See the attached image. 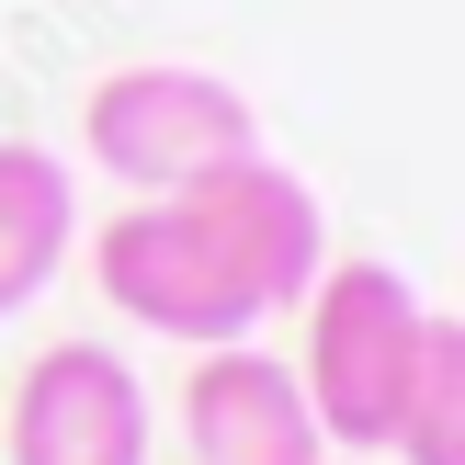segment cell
<instances>
[{
  "instance_id": "cell-1",
  "label": "cell",
  "mask_w": 465,
  "mask_h": 465,
  "mask_svg": "<svg viewBox=\"0 0 465 465\" xmlns=\"http://www.w3.org/2000/svg\"><path fill=\"white\" fill-rule=\"evenodd\" d=\"M307 307V352H295V386H307V420L330 454H386L398 431V398L420 375L431 341V295L409 284L398 262H318V284L295 295Z\"/></svg>"
},
{
  "instance_id": "cell-4",
  "label": "cell",
  "mask_w": 465,
  "mask_h": 465,
  "mask_svg": "<svg viewBox=\"0 0 465 465\" xmlns=\"http://www.w3.org/2000/svg\"><path fill=\"white\" fill-rule=\"evenodd\" d=\"M171 204L193 216V239L227 262V284H239L262 318H284L295 295L318 284V262H330V216H318V182H307V171H284L272 148H250V159H227V171L182 182Z\"/></svg>"
},
{
  "instance_id": "cell-9",
  "label": "cell",
  "mask_w": 465,
  "mask_h": 465,
  "mask_svg": "<svg viewBox=\"0 0 465 465\" xmlns=\"http://www.w3.org/2000/svg\"><path fill=\"white\" fill-rule=\"evenodd\" d=\"M318 465H386V454H318Z\"/></svg>"
},
{
  "instance_id": "cell-8",
  "label": "cell",
  "mask_w": 465,
  "mask_h": 465,
  "mask_svg": "<svg viewBox=\"0 0 465 465\" xmlns=\"http://www.w3.org/2000/svg\"><path fill=\"white\" fill-rule=\"evenodd\" d=\"M386 465H465V330L431 307L420 375L398 398V431H386Z\"/></svg>"
},
{
  "instance_id": "cell-6",
  "label": "cell",
  "mask_w": 465,
  "mask_h": 465,
  "mask_svg": "<svg viewBox=\"0 0 465 465\" xmlns=\"http://www.w3.org/2000/svg\"><path fill=\"white\" fill-rule=\"evenodd\" d=\"M182 454L193 465H318L307 420V386H295L284 352H262V341H216V352H193V375H182Z\"/></svg>"
},
{
  "instance_id": "cell-3",
  "label": "cell",
  "mask_w": 465,
  "mask_h": 465,
  "mask_svg": "<svg viewBox=\"0 0 465 465\" xmlns=\"http://www.w3.org/2000/svg\"><path fill=\"white\" fill-rule=\"evenodd\" d=\"M91 284H103L114 318H136L148 341H182V352H216V341H262V307L227 284V262L193 239L171 193H125V216H103L91 239Z\"/></svg>"
},
{
  "instance_id": "cell-5",
  "label": "cell",
  "mask_w": 465,
  "mask_h": 465,
  "mask_svg": "<svg viewBox=\"0 0 465 465\" xmlns=\"http://www.w3.org/2000/svg\"><path fill=\"white\" fill-rule=\"evenodd\" d=\"M148 443L159 409L114 341H45L12 375V420H0L12 465H148Z\"/></svg>"
},
{
  "instance_id": "cell-7",
  "label": "cell",
  "mask_w": 465,
  "mask_h": 465,
  "mask_svg": "<svg viewBox=\"0 0 465 465\" xmlns=\"http://www.w3.org/2000/svg\"><path fill=\"white\" fill-rule=\"evenodd\" d=\"M80 250V171L45 136H0V318L35 307Z\"/></svg>"
},
{
  "instance_id": "cell-2",
  "label": "cell",
  "mask_w": 465,
  "mask_h": 465,
  "mask_svg": "<svg viewBox=\"0 0 465 465\" xmlns=\"http://www.w3.org/2000/svg\"><path fill=\"white\" fill-rule=\"evenodd\" d=\"M80 148L114 193H182V182L227 171V159L262 148V114H250L239 80L216 68H182V57H136L114 80H91L80 103Z\"/></svg>"
}]
</instances>
